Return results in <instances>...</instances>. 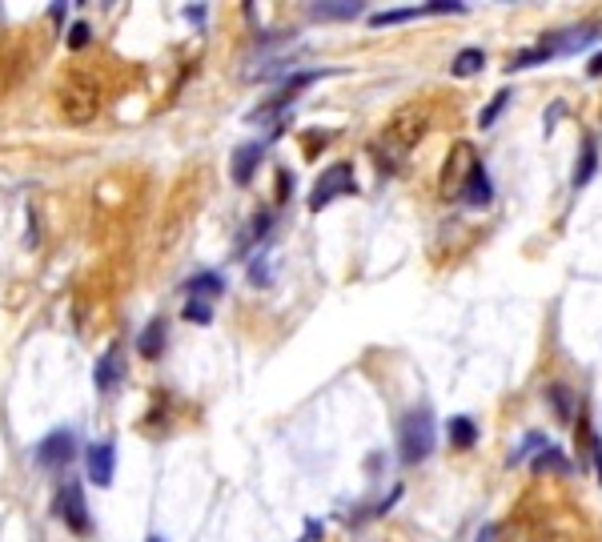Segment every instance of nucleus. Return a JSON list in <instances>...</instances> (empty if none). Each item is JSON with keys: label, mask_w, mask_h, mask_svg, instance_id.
Returning a JSON list of instances; mask_svg holds the SVG:
<instances>
[{"label": "nucleus", "mask_w": 602, "mask_h": 542, "mask_svg": "<svg viewBox=\"0 0 602 542\" xmlns=\"http://www.w3.org/2000/svg\"><path fill=\"white\" fill-rule=\"evenodd\" d=\"M546 402L554 406V418H558V422H571V418H574V394H571V386H562V382L550 386V390H546Z\"/></svg>", "instance_id": "obj_18"}, {"label": "nucleus", "mask_w": 602, "mask_h": 542, "mask_svg": "<svg viewBox=\"0 0 602 542\" xmlns=\"http://www.w3.org/2000/svg\"><path fill=\"white\" fill-rule=\"evenodd\" d=\"M289 189H294V177H286V173H281V177H278V193H281V197H286V193H289Z\"/></svg>", "instance_id": "obj_28"}, {"label": "nucleus", "mask_w": 602, "mask_h": 542, "mask_svg": "<svg viewBox=\"0 0 602 542\" xmlns=\"http://www.w3.org/2000/svg\"><path fill=\"white\" fill-rule=\"evenodd\" d=\"M418 16H426V13H421V4L394 8V13H374V16H369V24H374V29H390V24H406V21H418Z\"/></svg>", "instance_id": "obj_20"}, {"label": "nucleus", "mask_w": 602, "mask_h": 542, "mask_svg": "<svg viewBox=\"0 0 602 542\" xmlns=\"http://www.w3.org/2000/svg\"><path fill=\"white\" fill-rule=\"evenodd\" d=\"M189 298H201V301H213L226 294V278L221 273H197V278H189Z\"/></svg>", "instance_id": "obj_15"}, {"label": "nucleus", "mask_w": 602, "mask_h": 542, "mask_svg": "<svg viewBox=\"0 0 602 542\" xmlns=\"http://www.w3.org/2000/svg\"><path fill=\"white\" fill-rule=\"evenodd\" d=\"M185 16H189V21L201 24V21H205V4H189V8H185Z\"/></svg>", "instance_id": "obj_26"}, {"label": "nucleus", "mask_w": 602, "mask_h": 542, "mask_svg": "<svg viewBox=\"0 0 602 542\" xmlns=\"http://www.w3.org/2000/svg\"><path fill=\"white\" fill-rule=\"evenodd\" d=\"M57 519L65 522L73 535H89L93 530V519H89V502H84V490L76 486V482H65V486L57 490V502H53Z\"/></svg>", "instance_id": "obj_5"}, {"label": "nucleus", "mask_w": 602, "mask_h": 542, "mask_svg": "<svg viewBox=\"0 0 602 542\" xmlns=\"http://www.w3.org/2000/svg\"><path fill=\"white\" fill-rule=\"evenodd\" d=\"M478 165H482V161H478L474 145H470V141H458V145H454L450 157H446V165H442V181H438V189H442L446 201L462 193V185H466L470 173H474Z\"/></svg>", "instance_id": "obj_4"}, {"label": "nucleus", "mask_w": 602, "mask_h": 542, "mask_svg": "<svg viewBox=\"0 0 602 542\" xmlns=\"http://www.w3.org/2000/svg\"><path fill=\"white\" fill-rule=\"evenodd\" d=\"M354 189H358L354 169H350L346 161H338V165L325 169V173L317 177V185L309 189V209H325L333 197H346V193H354Z\"/></svg>", "instance_id": "obj_6"}, {"label": "nucleus", "mask_w": 602, "mask_h": 542, "mask_svg": "<svg viewBox=\"0 0 602 542\" xmlns=\"http://www.w3.org/2000/svg\"><path fill=\"white\" fill-rule=\"evenodd\" d=\"M478 438V426L470 418H450V442L458 446V450H466V446H474Z\"/></svg>", "instance_id": "obj_21"}, {"label": "nucleus", "mask_w": 602, "mask_h": 542, "mask_svg": "<svg viewBox=\"0 0 602 542\" xmlns=\"http://www.w3.org/2000/svg\"><path fill=\"white\" fill-rule=\"evenodd\" d=\"M89 37H93V29L84 21H76L73 29H68V49H84V45H89Z\"/></svg>", "instance_id": "obj_24"}, {"label": "nucleus", "mask_w": 602, "mask_h": 542, "mask_svg": "<svg viewBox=\"0 0 602 542\" xmlns=\"http://www.w3.org/2000/svg\"><path fill=\"white\" fill-rule=\"evenodd\" d=\"M595 169H598V137H587L582 141V157H579V165H574V189H582L590 177H595Z\"/></svg>", "instance_id": "obj_16"}, {"label": "nucleus", "mask_w": 602, "mask_h": 542, "mask_svg": "<svg viewBox=\"0 0 602 542\" xmlns=\"http://www.w3.org/2000/svg\"><path fill=\"white\" fill-rule=\"evenodd\" d=\"M57 109L68 125H89V120H97L101 109H105V93H101L97 76H93L89 68H68L60 89H57Z\"/></svg>", "instance_id": "obj_1"}, {"label": "nucleus", "mask_w": 602, "mask_h": 542, "mask_svg": "<svg viewBox=\"0 0 602 542\" xmlns=\"http://www.w3.org/2000/svg\"><path fill=\"white\" fill-rule=\"evenodd\" d=\"M93 382H97L101 394H117V386L125 382V350H120V346H109L105 354H101L97 369H93Z\"/></svg>", "instance_id": "obj_9"}, {"label": "nucleus", "mask_w": 602, "mask_h": 542, "mask_svg": "<svg viewBox=\"0 0 602 542\" xmlns=\"http://www.w3.org/2000/svg\"><path fill=\"white\" fill-rule=\"evenodd\" d=\"M153 542H161V538H153Z\"/></svg>", "instance_id": "obj_29"}, {"label": "nucleus", "mask_w": 602, "mask_h": 542, "mask_svg": "<svg viewBox=\"0 0 602 542\" xmlns=\"http://www.w3.org/2000/svg\"><path fill=\"white\" fill-rule=\"evenodd\" d=\"M426 129H429V109L426 105H402L398 113L382 125L374 153L385 149V161H402L421 137H426Z\"/></svg>", "instance_id": "obj_2"}, {"label": "nucleus", "mask_w": 602, "mask_h": 542, "mask_svg": "<svg viewBox=\"0 0 602 542\" xmlns=\"http://www.w3.org/2000/svg\"><path fill=\"white\" fill-rule=\"evenodd\" d=\"M76 458V434L73 430H53L49 438L37 442V466L45 470H60Z\"/></svg>", "instance_id": "obj_8"}, {"label": "nucleus", "mask_w": 602, "mask_h": 542, "mask_svg": "<svg viewBox=\"0 0 602 542\" xmlns=\"http://www.w3.org/2000/svg\"><path fill=\"white\" fill-rule=\"evenodd\" d=\"M535 470L538 475H571V462H566V454L558 450V446H542L538 458H535Z\"/></svg>", "instance_id": "obj_17"}, {"label": "nucleus", "mask_w": 602, "mask_h": 542, "mask_svg": "<svg viewBox=\"0 0 602 542\" xmlns=\"http://www.w3.org/2000/svg\"><path fill=\"white\" fill-rule=\"evenodd\" d=\"M462 201H466V205H474V209H486V205H490V197H494V185H490V177H486V169H474V173H470V181H466V185H462Z\"/></svg>", "instance_id": "obj_12"}, {"label": "nucleus", "mask_w": 602, "mask_h": 542, "mask_svg": "<svg viewBox=\"0 0 602 542\" xmlns=\"http://www.w3.org/2000/svg\"><path fill=\"white\" fill-rule=\"evenodd\" d=\"M113 466H117V446H113V442H93L89 454H84V470H89V482H97V486H109V482H113Z\"/></svg>", "instance_id": "obj_10"}, {"label": "nucleus", "mask_w": 602, "mask_h": 542, "mask_svg": "<svg viewBox=\"0 0 602 542\" xmlns=\"http://www.w3.org/2000/svg\"><path fill=\"white\" fill-rule=\"evenodd\" d=\"M587 73H590V76H602V53H595V57H590Z\"/></svg>", "instance_id": "obj_27"}, {"label": "nucleus", "mask_w": 602, "mask_h": 542, "mask_svg": "<svg viewBox=\"0 0 602 542\" xmlns=\"http://www.w3.org/2000/svg\"><path fill=\"white\" fill-rule=\"evenodd\" d=\"M270 226H273V213H257V218L249 221V237H245V241H261Z\"/></svg>", "instance_id": "obj_25"}, {"label": "nucleus", "mask_w": 602, "mask_h": 542, "mask_svg": "<svg viewBox=\"0 0 602 542\" xmlns=\"http://www.w3.org/2000/svg\"><path fill=\"white\" fill-rule=\"evenodd\" d=\"M598 21H587V24H579V29H566V32H550V37H542V53L550 57H566V53H579V49H587L590 40H598Z\"/></svg>", "instance_id": "obj_7"}, {"label": "nucleus", "mask_w": 602, "mask_h": 542, "mask_svg": "<svg viewBox=\"0 0 602 542\" xmlns=\"http://www.w3.org/2000/svg\"><path fill=\"white\" fill-rule=\"evenodd\" d=\"M398 450H402V462H421L434 454V414H429V406H418L402 418Z\"/></svg>", "instance_id": "obj_3"}, {"label": "nucleus", "mask_w": 602, "mask_h": 542, "mask_svg": "<svg viewBox=\"0 0 602 542\" xmlns=\"http://www.w3.org/2000/svg\"><path fill=\"white\" fill-rule=\"evenodd\" d=\"M314 8L317 21H354V16L361 13V0H322V4H309Z\"/></svg>", "instance_id": "obj_13"}, {"label": "nucleus", "mask_w": 602, "mask_h": 542, "mask_svg": "<svg viewBox=\"0 0 602 542\" xmlns=\"http://www.w3.org/2000/svg\"><path fill=\"white\" fill-rule=\"evenodd\" d=\"M506 105H510V89H498V93H494V101L486 105V113L478 117V125H482V129H490L498 117H502V109H506Z\"/></svg>", "instance_id": "obj_22"}, {"label": "nucleus", "mask_w": 602, "mask_h": 542, "mask_svg": "<svg viewBox=\"0 0 602 542\" xmlns=\"http://www.w3.org/2000/svg\"><path fill=\"white\" fill-rule=\"evenodd\" d=\"M482 65H486V53H482V49H462V53L454 57L450 73L454 76H474V73H482Z\"/></svg>", "instance_id": "obj_19"}, {"label": "nucleus", "mask_w": 602, "mask_h": 542, "mask_svg": "<svg viewBox=\"0 0 602 542\" xmlns=\"http://www.w3.org/2000/svg\"><path fill=\"white\" fill-rule=\"evenodd\" d=\"M265 157V141H253V145H241V149L234 153V181L237 185H249L257 173V165H261Z\"/></svg>", "instance_id": "obj_11"}, {"label": "nucleus", "mask_w": 602, "mask_h": 542, "mask_svg": "<svg viewBox=\"0 0 602 542\" xmlns=\"http://www.w3.org/2000/svg\"><path fill=\"white\" fill-rule=\"evenodd\" d=\"M161 350H165V322L157 317V322H149L141 330V338H137V354L153 361V358H161Z\"/></svg>", "instance_id": "obj_14"}, {"label": "nucleus", "mask_w": 602, "mask_h": 542, "mask_svg": "<svg viewBox=\"0 0 602 542\" xmlns=\"http://www.w3.org/2000/svg\"><path fill=\"white\" fill-rule=\"evenodd\" d=\"M185 317L189 322H213V309H209V301H201V298H189L185 301Z\"/></svg>", "instance_id": "obj_23"}]
</instances>
